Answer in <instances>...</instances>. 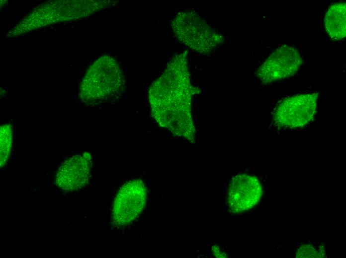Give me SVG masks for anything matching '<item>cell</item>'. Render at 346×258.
<instances>
[{"label": "cell", "mask_w": 346, "mask_h": 258, "mask_svg": "<svg viewBox=\"0 0 346 258\" xmlns=\"http://www.w3.org/2000/svg\"><path fill=\"white\" fill-rule=\"evenodd\" d=\"M188 65L186 51L174 54L151 84L148 99L152 116L160 127L193 143L192 98L198 89L191 83Z\"/></svg>", "instance_id": "cell-1"}, {"label": "cell", "mask_w": 346, "mask_h": 258, "mask_svg": "<svg viewBox=\"0 0 346 258\" xmlns=\"http://www.w3.org/2000/svg\"><path fill=\"white\" fill-rule=\"evenodd\" d=\"M125 83L118 61L110 55H103L87 69L80 85V96L86 106H98L119 97Z\"/></svg>", "instance_id": "cell-2"}, {"label": "cell", "mask_w": 346, "mask_h": 258, "mask_svg": "<svg viewBox=\"0 0 346 258\" xmlns=\"http://www.w3.org/2000/svg\"><path fill=\"white\" fill-rule=\"evenodd\" d=\"M171 27L180 42L201 55L211 54L224 41L222 35L193 10L177 13Z\"/></svg>", "instance_id": "cell-3"}, {"label": "cell", "mask_w": 346, "mask_h": 258, "mask_svg": "<svg viewBox=\"0 0 346 258\" xmlns=\"http://www.w3.org/2000/svg\"><path fill=\"white\" fill-rule=\"evenodd\" d=\"M319 97L317 92L297 94L283 99L273 113L274 125L282 129L304 127L313 120Z\"/></svg>", "instance_id": "cell-4"}, {"label": "cell", "mask_w": 346, "mask_h": 258, "mask_svg": "<svg viewBox=\"0 0 346 258\" xmlns=\"http://www.w3.org/2000/svg\"><path fill=\"white\" fill-rule=\"evenodd\" d=\"M147 196V188L142 181L134 179L125 183L118 190L113 201V224L122 227L135 220L144 209Z\"/></svg>", "instance_id": "cell-5"}, {"label": "cell", "mask_w": 346, "mask_h": 258, "mask_svg": "<svg viewBox=\"0 0 346 258\" xmlns=\"http://www.w3.org/2000/svg\"><path fill=\"white\" fill-rule=\"evenodd\" d=\"M302 62L298 49L290 45H284L274 51L261 64L257 75L263 83L281 80L294 75Z\"/></svg>", "instance_id": "cell-6"}, {"label": "cell", "mask_w": 346, "mask_h": 258, "mask_svg": "<svg viewBox=\"0 0 346 258\" xmlns=\"http://www.w3.org/2000/svg\"><path fill=\"white\" fill-rule=\"evenodd\" d=\"M263 190L255 176L240 174L234 176L228 187L227 200L230 211L234 214L246 212L260 201Z\"/></svg>", "instance_id": "cell-7"}, {"label": "cell", "mask_w": 346, "mask_h": 258, "mask_svg": "<svg viewBox=\"0 0 346 258\" xmlns=\"http://www.w3.org/2000/svg\"><path fill=\"white\" fill-rule=\"evenodd\" d=\"M91 166V155L86 152L67 159L56 171L55 185L65 192L82 189L88 182Z\"/></svg>", "instance_id": "cell-8"}, {"label": "cell", "mask_w": 346, "mask_h": 258, "mask_svg": "<svg viewBox=\"0 0 346 258\" xmlns=\"http://www.w3.org/2000/svg\"><path fill=\"white\" fill-rule=\"evenodd\" d=\"M346 4L340 2L333 4L325 16L326 30L334 41L343 39L346 35Z\"/></svg>", "instance_id": "cell-9"}, {"label": "cell", "mask_w": 346, "mask_h": 258, "mask_svg": "<svg viewBox=\"0 0 346 258\" xmlns=\"http://www.w3.org/2000/svg\"><path fill=\"white\" fill-rule=\"evenodd\" d=\"M12 144V129L10 125L4 124L0 129V165L3 167L6 163L10 154Z\"/></svg>", "instance_id": "cell-10"}, {"label": "cell", "mask_w": 346, "mask_h": 258, "mask_svg": "<svg viewBox=\"0 0 346 258\" xmlns=\"http://www.w3.org/2000/svg\"><path fill=\"white\" fill-rule=\"evenodd\" d=\"M325 256V250L323 248L317 251L313 246L309 244L301 245L296 253L297 258H324Z\"/></svg>", "instance_id": "cell-11"}, {"label": "cell", "mask_w": 346, "mask_h": 258, "mask_svg": "<svg viewBox=\"0 0 346 258\" xmlns=\"http://www.w3.org/2000/svg\"><path fill=\"white\" fill-rule=\"evenodd\" d=\"M212 251L214 255L218 258H224L225 254L221 251L219 248L217 247V246H214L212 247Z\"/></svg>", "instance_id": "cell-12"}]
</instances>
